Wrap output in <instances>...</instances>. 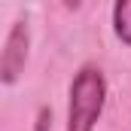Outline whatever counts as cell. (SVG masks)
<instances>
[{
  "label": "cell",
  "mask_w": 131,
  "mask_h": 131,
  "mask_svg": "<svg viewBox=\"0 0 131 131\" xmlns=\"http://www.w3.org/2000/svg\"><path fill=\"white\" fill-rule=\"evenodd\" d=\"M107 98V82L98 67H82L70 85V110H67V131H92L98 122Z\"/></svg>",
  "instance_id": "obj_1"
},
{
  "label": "cell",
  "mask_w": 131,
  "mask_h": 131,
  "mask_svg": "<svg viewBox=\"0 0 131 131\" xmlns=\"http://www.w3.org/2000/svg\"><path fill=\"white\" fill-rule=\"evenodd\" d=\"M25 61H28V25L25 21H15L12 31H9V37H6V49H3V61H0L3 82L6 85H12L21 76Z\"/></svg>",
  "instance_id": "obj_2"
},
{
  "label": "cell",
  "mask_w": 131,
  "mask_h": 131,
  "mask_svg": "<svg viewBox=\"0 0 131 131\" xmlns=\"http://www.w3.org/2000/svg\"><path fill=\"white\" fill-rule=\"evenodd\" d=\"M113 28H116V37L131 46V0H119L113 6Z\"/></svg>",
  "instance_id": "obj_3"
}]
</instances>
